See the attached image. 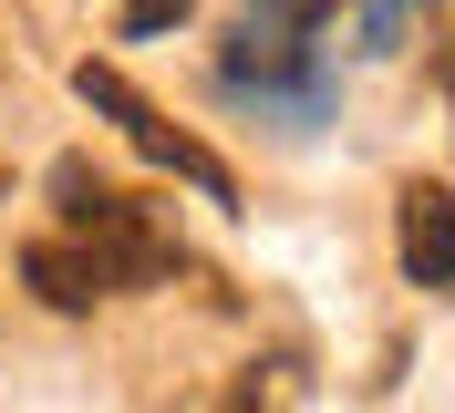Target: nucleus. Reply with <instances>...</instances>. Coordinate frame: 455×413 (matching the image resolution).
<instances>
[{
  "instance_id": "20e7f679",
  "label": "nucleus",
  "mask_w": 455,
  "mask_h": 413,
  "mask_svg": "<svg viewBox=\"0 0 455 413\" xmlns=\"http://www.w3.org/2000/svg\"><path fill=\"white\" fill-rule=\"evenodd\" d=\"M394 248H403V279L414 290H455V196L435 176H414L394 196Z\"/></svg>"
},
{
  "instance_id": "7ed1b4c3",
  "label": "nucleus",
  "mask_w": 455,
  "mask_h": 413,
  "mask_svg": "<svg viewBox=\"0 0 455 413\" xmlns=\"http://www.w3.org/2000/svg\"><path fill=\"white\" fill-rule=\"evenodd\" d=\"M73 93H84V104L104 114V124H124V145H135L145 165H166V176H187V187H197V196H218V207H228V196H238V187H228V165L207 155V145L187 135V124H166V114L145 104L135 83L114 73V62H84V73H73Z\"/></svg>"
},
{
  "instance_id": "423d86ee",
  "label": "nucleus",
  "mask_w": 455,
  "mask_h": 413,
  "mask_svg": "<svg viewBox=\"0 0 455 413\" xmlns=\"http://www.w3.org/2000/svg\"><path fill=\"white\" fill-rule=\"evenodd\" d=\"M435 83H445V104H455V42H445V52H435Z\"/></svg>"
},
{
  "instance_id": "f257e3e1",
  "label": "nucleus",
  "mask_w": 455,
  "mask_h": 413,
  "mask_svg": "<svg viewBox=\"0 0 455 413\" xmlns=\"http://www.w3.org/2000/svg\"><path fill=\"white\" fill-rule=\"evenodd\" d=\"M218 93L228 104L280 114L290 135H311L331 114V52H321V0H238L218 52Z\"/></svg>"
},
{
  "instance_id": "39448f33",
  "label": "nucleus",
  "mask_w": 455,
  "mask_h": 413,
  "mask_svg": "<svg viewBox=\"0 0 455 413\" xmlns=\"http://www.w3.org/2000/svg\"><path fill=\"white\" fill-rule=\"evenodd\" d=\"M166 21H187V0H124V21H114V31H124V42H156Z\"/></svg>"
},
{
  "instance_id": "0eeeda50",
  "label": "nucleus",
  "mask_w": 455,
  "mask_h": 413,
  "mask_svg": "<svg viewBox=\"0 0 455 413\" xmlns=\"http://www.w3.org/2000/svg\"><path fill=\"white\" fill-rule=\"evenodd\" d=\"M321 11H341V0H321Z\"/></svg>"
},
{
  "instance_id": "f03ea898",
  "label": "nucleus",
  "mask_w": 455,
  "mask_h": 413,
  "mask_svg": "<svg viewBox=\"0 0 455 413\" xmlns=\"http://www.w3.org/2000/svg\"><path fill=\"white\" fill-rule=\"evenodd\" d=\"M176 269V238L145 218L135 196L93 227H62V238H31L21 248V279L42 290L52 310H93V300H124V290H156Z\"/></svg>"
}]
</instances>
